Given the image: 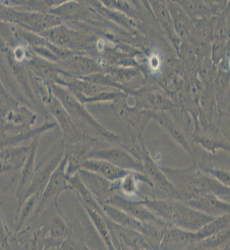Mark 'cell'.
I'll return each instance as SVG.
<instances>
[{"label":"cell","mask_w":230,"mask_h":250,"mask_svg":"<svg viewBox=\"0 0 230 250\" xmlns=\"http://www.w3.org/2000/svg\"><path fill=\"white\" fill-rule=\"evenodd\" d=\"M160 168L179 192L181 201L187 202L206 193L230 201V187L204 173L196 164L186 168Z\"/></svg>","instance_id":"6da1fadb"},{"label":"cell","mask_w":230,"mask_h":250,"mask_svg":"<svg viewBox=\"0 0 230 250\" xmlns=\"http://www.w3.org/2000/svg\"><path fill=\"white\" fill-rule=\"evenodd\" d=\"M139 202L149 208L169 227L179 228L185 230L196 232L214 219L179 199L146 198L139 200Z\"/></svg>","instance_id":"7a4b0ae2"},{"label":"cell","mask_w":230,"mask_h":250,"mask_svg":"<svg viewBox=\"0 0 230 250\" xmlns=\"http://www.w3.org/2000/svg\"><path fill=\"white\" fill-rule=\"evenodd\" d=\"M50 88L54 96L60 100L66 110L68 111L77 126L78 125H83L84 128L90 131L91 135L99 138L100 140H106L108 142L119 141V135L98 122L87 110L85 104L77 100L76 97L68 89L57 83H52Z\"/></svg>","instance_id":"3957f363"},{"label":"cell","mask_w":230,"mask_h":250,"mask_svg":"<svg viewBox=\"0 0 230 250\" xmlns=\"http://www.w3.org/2000/svg\"><path fill=\"white\" fill-rule=\"evenodd\" d=\"M37 118L34 111L15 100L1 85V135L11 136L30 130Z\"/></svg>","instance_id":"277c9868"},{"label":"cell","mask_w":230,"mask_h":250,"mask_svg":"<svg viewBox=\"0 0 230 250\" xmlns=\"http://www.w3.org/2000/svg\"><path fill=\"white\" fill-rule=\"evenodd\" d=\"M112 111L128 131L130 142L143 140L144 131L153 120V112L129 105L128 94L113 102Z\"/></svg>","instance_id":"5b68a950"},{"label":"cell","mask_w":230,"mask_h":250,"mask_svg":"<svg viewBox=\"0 0 230 250\" xmlns=\"http://www.w3.org/2000/svg\"><path fill=\"white\" fill-rule=\"evenodd\" d=\"M67 159L64 156L62 162L54 170L48 184L40 195L37 208L34 212V217H38L48 208H56L61 213L59 206V199L62 193L71 191L70 177L66 173Z\"/></svg>","instance_id":"8992f818"},{"label":"cell","mask_w":230,"mask_h":250,"mask_svg":"<svg viewBox=\"0 0 230 250\" xmlns=\"http://www.w3.org/2000/svg\"><path fill=\"white\" fill-rule=\"evenodd\" d=\"M64 154H65V141L61 138L48 152V154L43 159L41 165H39L36 168L34 179L32 180L31 185L27 191L23 201L27 198L34 194L40 197L54 170L58 168L60 163L62 162L63 159L64 158Z\"/></svg>","instance_id":"52a82bcc"},{"label":"cell","mask_w":230,"mask_h":250,"mask_svg":"<svg viewBox=\"0 0 230 250\" xmlns=\"http://www.w3.org/2000/svg\"><path fill=\"white\" fill-rule=\"evenodd\" d=\"M9 18V21L19 23L35 34H43L62 24V19L49 12L2 10L1 18Z\"/></svg>","instance_id":"ba28073f"},{"label":"cell","mask_w":230,"mask_h":250,"mask_svg":"<svg viewBox=\"0 0 230 250\" xmlns=\"http://www.w3.org/2000/svg\"><path fill=\"white\" fill-rule=\"evenodd\" d=\"M43 105L47 108L48 114H51L60 125L63 130V139L65 141V144L80 141L87 135H89L80 130L68 111L66 110L60 100L54 96L52 90Z\"/></svg>","instance_id":"9c48e42d"},{"label":"cell","mask_w":230,"mask_h":250,"mask_svg":"<svg viewBox=\"0 0 230 250\" xmlns=\"http://www.w3.org/2000/svg\"><path fill=\"white\" fill-rule=\"evenodd\" d=\"M132 95L134 97V105L153 113L171 112L178 107L162 88L144 86Z\"/></svg>","instance_id":"30bf717a"},{"label":"cell","mask_w":230,"mask_h":250,"mask_svg":"<svg viewBox=\"0 0 230 250\" xmlns=\"http://www.w3.org/2000/svg\"><path fill=\"white\" fill-rule=\"evenodd\" d=\"M105 219L115 250H153L150 243L142 233L117 225L106 215Z\"/></svg>","instance_id":"8fae6325"},{"label":"cell","mask_w":230,"mask_h":250,"mask_svg":"<svg viewBox=\"0 0 230 250\" xmlns=\"http://www.w3.org/2000/svg\"><path fill=\"white\" fill-rule=\"evenodd\" d=\"M77 174L100 205L107 204L108 199L120 191V180L113 182L98 173L84 168H80Z\"/></svg>","instance_id":"7c38bea8"},{"label":"cell","mask_w":230,"mask_h":250,"mask_svg":"<svg viewBox=\"0 0 230 250\" xmlns=\"http://www.w3.org/2000/svg\"><path fill=\"white\" fill-rule=\"evenodd\" d=\"M88 159L106 160L125 170L142 173L144 171L142 162L122 146L120 148H94L88 154Z\"/></svg>","instance_id":"4fadbf2b"},{"label":"cell","mask_w":230,"mask_h":250,"mask_svg":"<svg viewBox=\"0 0 230 250\" xmlns=\"http://www.w3.org/2000/svg\"><path fill=\"white\" fill-rule=\"evenodd\" d=\"M100 140L97 137L87 135L80 141L65 144L66 173L68 176H73L80 170L83 163L88 159L89 153L94 148H99L96 145Z\"/></svg>","instance_id":"5bb4252c"},{"label":"cell","mask_w":230,"mask_h":250,"mask_svg":"<svg viewBox=\"0 0 230 250\" xmlns=\"http://www.w3.org/2000/svg\"><path fill=\"white\" fill-rule=\"evenodd\" d=\"M140 160L144 167L143 173L149 179L153 188L164 192L168 198L180 200L179 192L153 160L147 148L143 151Z\"/></svg>","instance_id":"9a60e30c"},{"label":"cell","mask_w":230,"mask_h":250,"mask_svg":"<svg viewBox=\"0 0 230 250\" xmlns=\"http://www.w3.org/2000/svg\"><path fill=\"white\" fill-rule=\"evenodd\" d=\"M63 74L68 77L84 78L103 72L102 66L91 58L74 54L59 62Z\"/></svg>","instance_id":"2e32d148"},{"label":"cell","mask_w":230,"mask_h":250,"mask_svg":"<svg viewBox=\"0 0 230 250\" xmlns=\"http://www.w3.org/2000/svg\"><path fill=\"white\" fill-rule=\"evenodd\" d=\"M107 204L119 208L128 214H130L131 216L146 224L153 223L157 225L168 226L165 222L159 219V217L156 216L149 208L142 205L139 201H131L116 193L108 199Z\"/></svg>","instance_id":"e0dca14e"},{"label":"cell","mask_w":230,"mask_h":250,"mask_svg":"<svg viewBox=\"0 0 230 250\" xmlns=\"http://www.w3.org/2000/svg\"><path fill=\"white\" fill-rule=\"evenodd\" d=\"M153 120L165 128L170 134L173 140L179 144L193 160L196 148H194L193 145H191L190 140H188V137L186 135L185 131L183 130L181 126L173 118V115L169 112L153 113Z\"/></svg>","instance_id":"ac0fdd59"},{"label":"cell","mask_w":230,"mask_h":250,"mask_svg":"<svg viewBox=\"0 0 230 250\" xmlns=\"http://www.w3.org/2000/svg\"><path fill=\"white\" fill-rule=\"evenodd\" d=\"M195 232L185 230L176 227L165 228L159 250H193L196 243Z\"/></svg>","instance_id":"d6986e66"},{"label":"cell","mask_w":230,"mask_h":250,"mask_svg":"<svg viewBox=\"0 0 230 250\" xmlns=\"http://www.w3.org/2000/svg\"><path fill=\"white\" fill-rule=\"evenodd\" d=\"M31 149V144L28 146H9L1 148V174L20 173Z\"/></svg>","instance_id":"ffe728a7"},{"label":"cell","mask_w":230,"mask_h":250,"mask_svg":"<svg viewBox=\"0 0 230 250\" xmlns=\"http://www.w3.org/2000/svg\"><path fill=\"white\" fill-rule=\"evenodd\" d=\"M40 138V136H38L34 139V140H32L31 149L23 165V168H21L20 171V179H19L17 190H16V196L19 200V207L23 204V199L25 198L26 193L31 185L32 180L34 179V173L36 171L35 159H36V154L39 148Z\"/></svg>","instance_id":"44dd1931"},{"label":"cell","mask_w":230,"mask_h":250,"mask_svg":"<svg viewBox=\"0 0 230 250\" xmlns=\"http://www.w3.org/2000/svg\"><path fill=\"white\" fill-rule=\"evenodd\" d=\"M185 203L201 213L213 218L222 216L230 213V201L224 200L211 193H206Z\"/></svg>","instance_id":"7402d4cb"},{"label":"cell","mask_w":230,"mask_h":250,"mask_svg":"<svg viewBox=\"0 0 230 250\" xmlns=\"http://www.w3.org/2000/svg\"><path fill=\"white\" fill-rule=\"evenodd\" d=\"M148 3H150L151 9L153 10L159 25L161 26V29L164 30V33L167 35V37L170 40L173 45L175 46L177 51L181 41L175 32L173 20L166 3L165 1H150Z\"/></svg>","instance_id":"603a6c76"},{"label":"cell","mask_w":230,"mask_h":250,"mask_svg":"<svg viewBox=\"0 0 230 250\" xmlns=\"http://www.w3.org/2000/svg\"><path fill=\"white\" fill-rule=\"evenodd\" d=\"M81 168L98 173L113 182L120 180L123 177H125L127 173L130 172L119 168L116 165H113L106 160L98 159H86L81 165Z\"/></svg>","instance_id":"cb8c5ba5"},{"label":"cell","mask_w":230,"mask_h":250,"mask_svg":"<svg viewBox=\"0 0 230 250\" xmlns=\"http://www.w3.org/2000/svg\"><path fill=\"white\" fill-rule=\"evenodd\" d=\"M83 208L85 211L89 219L91 220L97 233H99L100 238L102 239L104 244L105 245L106 249L109 250H115L114 243L112 240L110 231L108 229V224L106 222L105 214L103 212L96 210L93 208L82 205Z\"/></svg>","instance_id":"d4e9b609"},{"label":"cell","mask_w":230,"mask_h":250,"mask_svg":"<svg viewBox=\"0 0 230 250\" xmlns=\"http://www.w3.org/2000/svg\"><path fill=\"white\" fill-rule=\"evenodd\" d=\"M55 127V124L48 122L46 120L43 125H41L37 128H34L30 130L25 131L21 134L7 136V135H1V148L9 147V146H17L21 143H24L28 140H34L36 137L40 136L41 134L45 133L46 131L52 129Z\"/></svg>","instance_id":"484cf974"},{"label":"cell","mask_w":230,"mask_h":250,"mask_svg":"<svg viewBox=\"0 0 230 250\" xmlns=\"http://www.w3.org/2000/svg\"><path fill=\"white\" fill-rule=\"evenodd\" d=\"M230 229H226L197 241L193 245V250H228L230 248Z\"/></svg>","instance_id":"4316f807"},{"label":"cell","mask_w":230,"mask_h":250,"mask_svg":"<svg viewBox=\"0 0 230 250\" xmlns=\"http://www.w3.org/2000/svg\"><path fill=\"white\" fill-rule=\"evenodd\" d=\"M191 20L213 17L207 1H176Z\"/></svg>","instance_id":"83f0119b"},{"label":"cell","mask_w":230,"mask_h":250,"mask_svg":"<svg viewBox=\"0 0 230 250\" xmlns=\"http://www.w3.org/2000/svg\"><path fill=\"white\" fill-rule=\"evenodd\" d=\"M138 182H143L153 188L149 179L142 173L136 171H130L120 180V191L128 196L135 195L138 193Z\"/></svg>","instance_id":"f1b7e54d"},{"label":"cell","mask_w":230,"mask_h":250,"mask_svg":"<svg viewBox=\"0 0 230 250\" xmlns=\"http://www.w3.org/2000/svg\"><path fill=\"white\" fill-rule=\"evenodd\" d=\"M230 213L224 214L222 216L216 217L210 222L203 226V227L195 232L197 241L205 239L209 236L213 235L219 231L230 229Z\"/></svg>","instance_id":"f546056e"},{"label":"cell","mask_w":230,"mask_h":250,"mask_svg":"<svg viewBox=\"0 0 230 250\" xmlns=\"http://www.w3.org/2000/svg\"><path fill=\"white\" fill-rule=\"evenodd\" d=\"M40 196L38 195H31L29 198L23 201L22 205L20 208H18L17 213L15 216V233L22 229L23 225L27 223L28 219L34 214V212L37 208L38 203H39Z\"/></svg>","instance_id":"4dcf8cb0"},{"label":"cell","mask_w":230,"mask_h":250,"mask_svg":"<svg viewBox=\"0 0 230 250\" xmlns=\"http://www.w3.org/2000/svg\"><path fill=\"white\" fill-rule=\"evenodd\" d=\"M204 173H207L209 175L213 177L214 179H217L219 182L221 183L223 185L230 187V171L225 170L223 168H215L212 166H206L200 168Z\"/></svg>","instance_id":"1f68e13d"}]
</instances>
